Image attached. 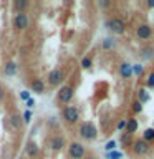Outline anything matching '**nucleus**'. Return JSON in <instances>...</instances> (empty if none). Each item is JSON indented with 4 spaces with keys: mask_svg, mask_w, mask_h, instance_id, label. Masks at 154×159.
<instances>
[{
    "mask_svg": "<svg viewBox=\"0 0 154 159\" xmlns=\"http://www.w3.org/2000/svg\"><path fill=\"white\" fill-rule=\"evenodd\" d=\"M126 123H128V119H121V121L118 123V129L121 131V129H126Z\"/></svg>",
    "mask_w": 154,
    "mask_h": 159,
    "instance_id": "obj_28",
    "label": "nucleus"
},
{
    "mask_svg": "<svg viewBox=\"0 0 154 159\" xmlns=\"http://www.w3.org/2000/svg\"><path fill=\"white\" fill-rule=\"evenodd\" d=\"M78 134L84 141H94L98 138V129L91 121H83L78 128Z\"/></svg>",
    "mask_w": 154,
    "mask_h": 159,
    "instance_id": "obj_1",
    "label": "nucleus"
},
{
    "mask_svg": "<svg viewBox=\"0 0 154 159\" xmlns=\"http://www.w3.org/2000/svg\"><path fill=\"white\" fill-rule=\"evenodd\" d=\"M84 159H98V157H96V156H86Z\"/></svg>",
    "mask_w": 154,
    "mask_h": 159,
    "instance_id": "obj_35",
    "label": "nucleus"
},
{
    "mask_svg": "<svg viewBox=\"0 0 154 159\" xmlns=\"http://www.w3.org/2000/svg\"><path fill=\"white\" fill-rule=\"evenodd\" d=\"M114 148H116V143H114V141H109V143L106 144V151H108V152H109V151H113Z\"/></svg>",
    "mask_w": 154,
    "mask_h": 159,
    "instance_id": "obj_29",
    "label": "nucleus"
},
{
    "mask_svg": "<svg viewBox=\"0 0 154 159\" xmlns=\"http://www.w3.org/2000/svg\"><path fill=\"white\" fill-rule=\"evenodd\" d=\"M61 119L63 123H66L68 126H73V124H76L79 121V111L76 106H73V104H68V106H63L61 108Z\"/></svg>",
    "mask_w": 154,
    "mask_h": 159,
    "instance_id": "obj_2",
    "label": "nucleus"
},
{
    "mask_svg": "<svg viewBox=\"0 0 154 159\" xmlns=\"http://www.w3.org/2000/svg\"><path fill=\"white\" fill-rule=\"evenodd\" d=\"M119 141H121V144H124V146H128V144H133V134H129L124 131L121 136H119Z\"/></svg>",
    "mask_w": 154,
    "mask_h": 159,
    "instance_id": "obj_20",
    "label": "nucleus"
},
{
    "mask_svg": "<svg viewBox=\"0 0 154 159\" xmlns=\"http://www.w3.org/2000/svg\"><path fill=\"white\" fill-rule=\"evenodd\" d=\"M131 111L133 114H139V113H143V104L138 101V99H134V101L131 103Z\"/></svg>",
    "mask_w": 154,
    "mask_h": 159,
    "instance_id": "obj_21",
    "label": "nucleus"
},
{
    "mask_svg": "<svg viewBox=\"0 0 154 159\" xmlns=\"http://www.w3.org/2000/svg\"><path fill=\"white\" fill-rule=\"evenodd\" d=\"M138 128H139L138 119H136V118H129L128 123H126V129H124V131L129 133V134H134V133L138 131Z\"/></svg>",
    "mask_w": 154,
    "mask_h": 159,
    "instance_id": "obj_16",
    "label": "nucleus"
},
{
    "mask_svg": "<svg viewBox=\"0 0 154 159\" xmlns=\"http://www.w3.org/2000/svg\"><path fill=\"white\" fill-rule=\"evenodd\" d=\"M30 86H32V91L37 93V94H43L45 89H47V84H45V81H42V80H33Z\"/></svg>",
    "mask_w": 154,
    "mask_h": 159,
    "instance_id": "obj_15",
    "label": "nucleus"
},
{
    "mask_svg": "<svg viewBox=\"0 0 154 159\" xmlns=\"http://www.w3.org/2000/svg\"><path fill=\"white\" fill-rule=\"evenodd\" d=\"M28 7H30L28 0H17V2L12 3V8L15 10V13H23Z\"/></svg>",
    "mask_w": 154,
    "mask_h": 159,
    "instance_id": "obj_14",
    "label": "nucleus"
},
{
    "mask_svg": "<svg viewBox=\"0 0 154 159\" xmlns=\"http://www.w3.org/2000/svg\"><path fill=\"white\" fill-rule=\"evenodd\" d=\"M23 99H30V93H27V91H22V94H20Z\"/></svg>",
    "mask_w": 154,
    "mask_h": 159,
    "instance_id": "obj_32",
    "label": "nucleus"
},
{
    "mask_svg": "<svg viewBox=\"0 0 154 159\" xmlns=\"http://www.w3.org/2000/svg\"><path fill=\"white\" fill-rule=\"evenodd\" d=\"M5 99V88H3V84L0 83V103H2Z\"/></svg>",
    "mask_w": 154,
    "mask_h": 159,
    "instance_id": "obj_30",
    "label": "nucleus"
},
{
    "mask_svg": "<svg viewBox=\"0 0 154 159\" xmlns=\"http://www.w3.org/2000/svg\"><path fill=\"white\" fill-rule=\"evenodd\" d=\"M143 71H144V66H143V65H133V75H134V76H141V75H143Z\"/></svg>",
    "mask_w": 154,
    "mask_h": 159,
    "instance_id": "obj_26",
    "label": "nucleus"
},
{
    "mask_svg": "<svg viewBox=\"0 0 154 159\" xmlns=\"http://www.w3.org/2000/svg\"><path fill=\"white\" fill-rule=\"evenodd\" d=\"M119 76L123 80H129L133 76V65L128 63V61H123L119 65Z\"/></svg>",
    "mask_w": 154,
    "mask_h": 159,
    "instance_id": "obj_13",
    "label": "nucleus"
},
{
    "mask_svg": "<svg viewBox=\"0 0 154 159\" xmlns=\"http://www.w3.org/2000/svg\"><path fill=\"white\" fill-rule=\"evenodd\" d=\"M3 73L7 75V76H13L15 73H17V63L15 61H7L3 66Z\"/></svg>",
    "mask_w": 154,
    "mask_h": 159,
    "instance_id": "obj_17",
    "label": "nucleus"
},
{
    "mask_svg": "<svg viewBox=\"0 0 154 159\" xmlns=\"http://www.w3.org/2000/svg\"><path fill=\"white\" fill-rule=\"evenodd\" d=\"M93 66V60L89 58V57H84L83 60H81V68L83 70H89Z\"/></svg>",
    "mask_w": 154,
    "mask_h": 159,
    "instance_id": "obj_25",
    "label": "nucleus"
},
{
    "mask_svg": "<svg viewBox=\"0 0 154 159\" xmlns=\"http://www.w3.org/2000/svg\"><path fill=\"white\" fill-rule=\"evenodd\" d=\"M143 139L146 143H154V128H147L146 131L143 133Z\"/></svg>",
    "mask_w": 154,
    "mask_h": 159,
    "instance_id": "obj_19",
    "label": "nucleus"
},
{
    "mask_svg": "<svg viewBox=\"0 0 154 159\" xmlns=\"http://www.w3.org/2000/svg\"><path fill=\"white\" fill-rule=\"evenodd\" d=\"M114 47V40L113 38H104L103 43H101V48L103 50H111Z\"/></svg>",
    "mask_w": 154,
    "mask_h": 159,
    "instance_id": "obj_23",
    "label": "nucleus"
},
{
    "mask_svg": "<svg viewBox=\"0 0 154 159\" xmlns=\"http://www.w3.org/2000/svg\"><path fill=\"white\" fill-rule=\"evenodd\" d=\"M12 25L17 32H23L30 27V17L27 15V12L23 13H15L12 17Z\"/></svg>",
    "mask_w": 154,
    "mask_h": 159,
    "instance_id": "obj_5",
    "label": "nucleus"
},
{
    "mask_svg": "<svg viewBox=\"0 0 154 159\" xmlns=\"http://www.w3.org/2000/svg\"><path fill=\"white\" fill-rule=\"evenodd\" d=\"M146 89H152L154 88V71H151L147 75V80H146Z\"/></svg>",
    "mask_w": 154,
    "mask_h": 159,
    "instance_id": "obj_24",
    "label": "nucleus"
},
{
    "mask_svg": "<svg viewBox=\"0 0 154 159\" xmlns=\"http://www.w3.org/2000/svg\"><path fill=\"white\" fill-rule=\"evenodd\" d=\"M149 151H151V146H149V143H146L143 138L133 141V152L136 154V156H144V154H147Z\"/></svg>",
    "mask_w": 154,
    "mask_h": 159,
    "instance_id": "obj_9",
    "label": "nucleus"
},
{
    "mask_svg": "<svg viewBox=\"0 0 154 159\" xmlns=\"http://www.w3.org/2000/svg\"><path fill=\"white\" fill-rule=\"evenodd\" d=\"M99 5H101L103 8H108L109 5H111V2H99Z\"/></svg>",
    "mask_w": 154,
    "mask_h": 159,
    "instance_id": "obj_33",
    "label": "nucleus"
},
{
    "mask_svg": "<svg viewBox=\"0 0 154 159\" xmlns=\"http://www.w3.org/2000/svg\"><path fill=\"white\" fill-rule=\"evenodd\" d=\"M149 98H151V96H149V93H147V89H146V88H141V89L138 91V101L141 103V104L147 103V101H149Z\"/></svg>",
    "mask_w": 154,
    "mask_h": 159,
    "instance_id": "obj_18",
    "label": "nucleus"
},
{
    "mask_svg": "<svg viewBox=\"0 0 154 159\" xmlns=\"http://www.w3.org/2000/svg\"><path fill=\"white\" fill-rule=\"evenodd\" d=\"M30 116H32V114H30V111L23 113V116H22V118H23V123H25V121H30Z\"/></svg>",
    "mask_w": 154,
    "mask_h": 159,
    "instance_id": "obj_31",
    "label": "nucleus"
},
{
    "mask_svg": "<svg viewBox=\"0 0 154 159\" xmlns=\"http://www.w3.org/2000/svg\"><path fill=\"white\" fill-rule=\"evenodd\" d=\"M136 37L139 40H144V42H146V40H151L152 38V27L147 23H141L136 28Z\"/></svg>",
    "mask_w": 154,
    "mask_h": 159,
    "instance_id": "obj_10",
    "label": "nucleus"
},
{
    "mask_svg": "<svg viewBox=\"0 0 154 159\" xmlns=\"http://www.w3.org/2000/svg\"><path fill=\"white\" fill-rule=\"evenodd\" d=\"M146 3H147L149 8H154V0H149V2H146Z\"/></svg>",
    "mask_w": 154,
    "mask_h": 159,
    "instance_id": "obj_34",
    "label": "nucleus"
},
{
    "mask_svg": "<svg viewBox=\"0 0 154 159\" xmlns=\"http://www.w3.org/2000/svg\"><path fill=\"white\" fill-rule=\"evenodd\" d=\"M40 152V146L37 141H33V139H30V141L25 144V154H27V157H37Z\"/></svg>",
    "mask_w": 154,
    "mask_h": 159,
    "instance_id": "obj_12",
    "label": "nucleus"
},
{
    "mask_svg": "<svg viewBox=\"0 0 154 159\" xmlns=\"http://www.w3.org/2000/svg\"><path fill=\"white\" fill-rule=\"evenodd\" d=\"M152 53H154V50L151 47H146V48H143L141 50V57L144 60H149V58H152Z\"/></svg>",
    "mask_w": 154,
    "mask_h": 159,
    "instance_id": "obj_22",
    "label": "nucleus"
},
{
    "mask_svg": "<svg viewBox=\"0 0 154 159\" xmlns=\"http://www.w3.org/2000/svg\"><path fill=\"white\" fill-rule=\"evenodd\" d=\"M75 96V88L71 84H63V86H60L58 93H57V101L58 104H61L63 106H68L70 103H71V99Z\"/></svg>",
    "mask_w": 154,
    "mask_h": 159,
    "instance_id": "obj_3",
    "label": "nucleus"
},
{
    "mask_svg": "<svg viewBox=\"0 0 154 159\" xmlns=\"http://www.w3.org/2000/svg\"><path fill=\"white\" fill-rule=\"evenodd\" d=\"M47 83L50 86H63L65 83V71L61 68H55L48 73V78H47Z\"/></svg>",
    "mask_w": 154,
    "mask_h": 159,
    "instance_id": "obj_6",
    "label": "nucleus"
},
{
    "mask_svg": "<svg viewBox=\"0 0 154 159\" xmlns=\"http://www.w3.org/2000/svg\"><path fill=\"white\" fill-rule=\"evenodd\" d=\"M65 146H66V141H65V138L61 136V134H53V136L48 139V149L53 151V152L63 151Z\"/></svg>",
    "mask_w": 154,
    "mask_h": 159,
    "instance_id": "obj_8",
    "label": "nucleus"
},
{
    "mask_svg": "<svg viewBox=\"0 0 154 159\" xmlns=\"http://www.w3.org/2000/svg\"><path fill=\"white\" fill-rule=\"evenodd\" d=\"M104 25H106V28L111 33H114V35H123L124 32H126V25H124V22L121 18H118V17H113V18L106 20Z\"/></svg>",
    "mask_w": 154,
    "mask_h": 159,
    "instance_id": "obj_7",
    "label": "nucleus"
},
{
    "mask_svg": "<svg viewBox=\"0 0 154 159\" xmlns=\"http://www.w3.org/2000/svg\"><path fill=\"white\" fill-rule=\"evenodd\" d=\"M121 156H123V154H121V152H118V151H111V152H108V154H106V157H108V159H121Z\"/></svg>",
    "mask_w": 154,
    "mask_h": 159,
    "instance_id": "obj_27",
    "label": "nucleus"
},
{
    "mask_svg": "<svg viewBox=\"0 0 154 159\" xmlns=\"http://www.w3.org/2000/svg\"><path fill=\"white\" fill-rule=\"evenodd\" d=\"M66 154H68L70 159H84L86 157V148H84L81 143L73 141V143L68 144Z\"/></svg>",
    "mask_w": 154,
    "mask_h": 159,
    "instance_id": "obj_4",
    "label": "nucleus"
},
{
    "mask_svg": "<svg viewBox=\"0 0 154 159\" xmlns=\"http://www.w3.org/2000/svg\"><path fill=\"white\" fill-rule=\"evenodd\" d=\"M8 123H10V128H12L13 131H22V128H23V118L20 116L18 113H10Z\"/></svg>",
    "mask_w": 154,
    "mask_h": 159,
    "instance_id": "obj_11",
    "label": "nucleus"
}]
</instances>
